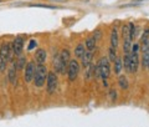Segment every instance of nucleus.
<instances>
[{
	"mask_svg": "<svg viewBox=\"0 0 149 127\" xmlns=\"http://www.w3.org/2000/svg\"><path fill=\"white\" fill-rule=\"evenodd\" d=\"M14 58V51H13V46L10 42H3L0 46V60L3 62H10Z\"/></svg>",
	"mask_w": 149,
	"mask_h": 127,
	"instance_id": "obj_2",
	"label": "nucleus"
},
{
	"mask_svg": "<svg viewBox=\"0 0 149 127\" xmlns=\"http://www.w3.org/2000/svg\"><path fill=\"white\" fill-rule=\"evenodd\" d=\"M30 6H36V8H47V9H56V6H51V5H44V4H31Z\"/></svg>",
	"mask_w": 149,
	"mask_h": 127,
	"instance_id": "obj_26",
	"label": "nucleus"
},
{
	"mask_svg": "<svg viewBox=\"0 0 149 127\" xmlns=\"http://www.w3.org/2000/svg\"><path fill=\"white\" fill-rule=\"evenodd\" d=\"M139 66V56L138 53H130V72L136 74Z\"/></svg>",
	"mask_w": 149,
	"mask_h": 127,
	"instance_id": "obj_8",
	"label": "nucleus"
},
{
	"mask_svg": "<svg viewBox=\"0 0 149 127\" xmlns=\"http://www.w3.org/2000/svg\"><path fill=\"white\" fill-rule=\"evenodd\" d=\"M49 70L44 64H37L35 67L34 74V85L36 87H42L46 83V79H47Z\"/></svg>",
	"mask_w": 149,
	"mask_h": 127,
	"instance_id": "obj_1",
	"label": "nucleus"
},
{
	"mask_svg": "<svg viewBox=\"0 0 149 127\" xmlns=\"http://www.w3.org/2000/svg\"><path fill=\"white\" fill-rule=\"evenodd\" d=\"M35 67L36 65L34 61H29L25 66V74H24V79L26 82H31L34 80V74H35Z\"/></svg>",
	"mask_w": 149,
	"mask_h": 127,
	"instance_id": "obj_7",
	"label": "nucleus"
},
{
	"mask_svg": "<svg viewBox=\"0 0 149 127\" xmlns=\"http://www.w3.org/2000/svg\"><path fill=\"white\" fill-rule=\"evenodd\" d=\"M96 42H97V40L95 39V37H93V36H90V37H87L85 46L87 48L88 51H92L93 49L96 48Z\"/></svg>",
	"mask_w": 149,
	"mask_h": 127,
	"instance_id": "obj_16",
	"label": "nucleus"
},
{
	"mask_svg": "<svg viewBox=\"0 0 149 127\" xmlns=\"http://www.w3.org/2000/svg\"><path fill=\"white\" fill-rule=\"evenodd\" d=\"M92 59H93L92 51H86V53L81 56V65H82V67L86 69L88 65H91L92 64Z\"/></svg>",
	"mask_w": 149,
	"mask_h": 127,
	"instance_id": "obj_11",
	"label": "nucleus"
},
{
	"mask_svg": "<svg viewBox=\"0 0 149 127\" xmlns=\"http://www.w3.org/2000/svg\"><path fill=\"white\" fill-rule=\"evenodd\" d=\"M101 36H102L101 30H96V32H95V35H93V37H95L96 40H98V39H101Z\"/></svg>",
	"mask_w": 149,
	"mask_h": 127,
	"instance_id": "obj_30",
	"label": "nucleus"
},
{
	"mask_svg": "<svg viewBox=\"0 0 149 127\" xmlns=\"http://www.w3.org/2000/svg\"><path fill=\"white\" fill-rule=\"evenodd\" d=\"M109 96H111L112 101H116V98H117V92H116V90H111L109 91Z\"/></svg>",
	"mask_w": 149,
	"mask_h": 127,
	"instance_id": "obj_28",
	"label": "nucleus"
},
{
	"mask_svg": "<svg viewBox=\"0 0 149 127\" xmlns=\"http://www.w3.org/2000/svg\"><path fill=\"white\" fill-rule=\"evenodd\" d=\"M96 66L98 67L100 70V77L107 80L109 77V74H111V67H109V61L107 58H101L98 60V62L96 64Z\"/></svg>",
	"mask_w": 149,
	"mask_h": 127,
	"instance_id": "obj_3",
	"label": "nucleus"
},
{
	"mask_svg": "<svg viewBox=\"0 0 149 127\" xmlns=\"http://www.w3.org/2000/svg\"><path fill=\"white\" fill-rule=\"evenodd\" d=\"M58 55H60V59H61V61H62L63 67L67 69V65L70 62V60H71V53H70V50L63 49V50H61V53H60Z\"/></svg>",
	"mask_w": 149,
	"mask_h": 127,
	"instance_id": "obj_10",
	"label": "nucleus"
},
{
	"mask_svg": "<svg viewBox=\"0 0 149 127\" xmlns=\"http://www.w3.org/2000/svg\"><path fill=\"white\" fill-rule=\"evenodd\" d=\"M47 58V53L45 51V49H37L35 51V61L37 64H44Z\"/></svg>",
	"mask_w": 149,
	"mask_h": 127,
	"instance_id": "obj_12",
	"label": "nucleus"
},
{
	"mask_svg": "<svg viewBox=\"0 0 149 127\" xmlns=\"http://www.w3.org/2000/svg\"><path fill=\"white\" fill-rule=\"evenodd\" d=\"M138 50H139V45L138 44H134V45H132V53H138Z\"/></svg>",
	"mask_w": 149,
	"mask_h": 127,
	"instance_id": "obj_31",
	"label": "nucleus"
},
{
	"mask_svg": "<svg viewBox=\"0 0 149 127\" xmlns=\"http://www.w3.org/2000/svg\"><path fill=\"white\" fill-rule=\"evenodd\" d=\"M26 64H27L26 58H25V56H21V55H20V56H19V59H17V61H15V62H14L13 66L15 67L16 70H22V69H25Z\"/></svg>",
	"mask_w": 149,
	"mask_h": 127,
	"instance_id": "obj_13",
	"label": "nucleus"
},
{
	"mask_svg": "<svg viewBox=\"0 0 149 127\" xmlns=\"http://www.w3.org/2000/svg\"><path fill=\"white\" fill-rule=\"evenodd\" d=\"M66 71L70 81H74L77 79L78 74H80V62L77 60H70Z\"/></svg>",
	"mask_w": 149,
	"mask_h": 127,
	"instance_id": "obj_5",
	"label": "nucleus"
},
{
	"mask_svg": "<svg viewBox=\"0 0 149 127\" xmlns=\"http://www.w3.org/2000/svg\"><path fill=\"white\" fill-rule=\"evenodd\" d=\"M118 82H119L120 88H123V90H127L128 86H129V85H128V80H127V77H125V76H119Z\"/></svg>",
	"mask_w": 149,
	"mask_h": 127,
	"instance_id": "obj_22",
	"label": "nucleus"
},
{
	"mask_svg": "<svg viewBox=\"0 0 149 127\" xmlns=\"http://www.w3.org/2000/svg\"><path fill=\"white\" fill-rule=\"evenodd\" d=\"M108 55H109V60L113 62V61L117 59V53H116V49L114 48H109L108 49Z\"/></svg>",
	"mask_w": 149,
	"mask_h": 127,
	"instance_id": "obj_24",
	"label": "nucleus"
},
{
	"mask_svg": "<svg viewBox=\"0 0 149 127\" xmlns=\"http://www.w3.org/2000/svg\"><path fill=\"white\" fill-rule=\"evenodd\" d=\"M36 45H37V42H36V40H31L30 41V44H29V46H27V50H32L34 48H36Z\"/></svg>",
	"mask_w": 149,
	"mask_h": 127,
	"instance_id": "obj_27",
	"label": "nucleus"
},
{
	"mask_svg": "<svg viewBox=\"0 0 149 127\" xmlns=\"http://www.w3.org/2000/svg\"><path fill=\"white\" fill-rule=\"evenodd\" d=\"M113 62H114V72L117 75H119L120 71H122V69H123V61L120 58H117Z\"/></svg>",
	"mask_w": 149,
	"mask_h": 127,
	"instance_id": "obj_17",
	"label": "nucleus"
},
{
	"mask_svg": "<svg viewBox=\"0 0 149 127\" xmlns=\"http://www.w3.org/2000/svg\"><path fill=\"white\" fill-rule=\"evenodd\" d=\"M128 27H129V35H130V39H134L136 37V25L133 24V22H130V24L128 25Z\"/></svg>",
	"mask_w": 149,
	"mask_h": 127,
	"instance_id": "obj_25",
	"label": "nucleus"
},
{
	"mask_svg": "<svg viewBox=\"0 0 149 127\" xmlns=\"http://www.w3.org/2000/svg\"><path fill=\"white\" fill-rule=\"evenodd\" d=\"M148 36H149V29L147 27V29H146V31L143 32V36H142V42H144V41H146V40L148 39Z\"/></svg>",
	"mask_w": 149,
	"mask_h": 127,
	"instance_id": "obj_29",
	"label": "nucleus"
},
{
	"mask_svg": "<svg viewBox=\"0 0 149 127\" xmlns=\"http://www.w3.org/2000/svg\"><path fill=\"white\" fill-rule=\"evenodd\" d=\"M122 37H123V40H124V39H130L128 25H123V26H122Z\"/></svg>",
	"mask_w": 149,
	"mask_h": 127,
	"instance_id": "obj_23",
	"label": "nucleus"
},
{
	"mask_svg": "<svg viewBox=\"0 0 149 127\" xmlns=\"http://www.w3.org/2000/svg\"><path fill=\"white\" fill-rule=\"evenodd\" d=\"M17 70L15 67H10L8 71V77H9V81H10L11 83H15L16 82V77H17V74H16Z\"/></svg>",
	"mask_w": 149,
	"mask_h": 127,
	"instance_id": "obj_15",
	"label": "nucleus"
},
{
	"mask_svg": "<svg viewBox=\"0 0 149 127\" xmlns=\"http://www.w3.org/2000/svg\"><path fill=\"white\" fill-rule=\"evenodd\" d=\"M119 44V37H118V32L116 29L112 30L111 32V48H114L117 49V46Z\"/></svg>",
	"mask_w": 149,
	"mask_h": 127,
	"instance_id": "obj_14",
	"label": "nucleus"
},
{
	"mask_svg": "<svg viewBox=\"0 0 149 127\" xmlns=\"http://www.w3.org/2000/svg\"><path fill=\"white\" fill-rule=\"evenodd\" d=\"M57 83H58L57 74H56L55 71H49L47 79H46V90H47L49 95H52V93L56 91Z\"/></svg>",
	"mask_w": 149,
	"mask_h": 127,
	"instance_id": "obj_4",
	"label": "nucleus"
},
{
	"mask_svg": "<svg viewBox=\"0 0 149 127\" xmlns=\"http://www.w3.org/2000/svg\"><path fill=\"white\" fill-rule=\"evenodd\" d=\"M54 67H55V72L56 74H65L66 69L63 67L62 61L60 59V55L57 54L56 56H54Z\"/></svg>",
	"mask_w": 149,
	"mask_h": 127,
	"instance_id": "obj_9",
	"label": "nucleus"
},
{
	"mask_svg": "<svg viewBox=\"0 0 149 127\" xmlns=\"http://www.w3.org/2000/svg\"><path fill=\"white\" fill-rule=\"evenodd\" d=\"M148 69H149V67H148Z\"/></svg>",
	"mask_w": 149,
	"mask_h": 127,
	"instance_id": "obj_33",
	"label": "nucleus"
},
{
	"mask_svg": "<svg viewBox=\"0 0 149 127\" xmlns=\"http://www.w3.org/2000/svg\"><path fill=\"white\" fill-rule=\"evenodd\" d=\"M132 39H124L123 40V51L124 54H130V50H132Z\"/></svg>",
	"mask_w": 149,
	"mask_h": 127,
	"instance_id": "obj_18",
	"label": "nucleus"
},
{
	"mask_svg": "<svg viewBox=\"0 0 149 127\" xmlns=\"http://www.w3.org/2000/svg\"><path fill=\"white\" fill-rule=\"evenodd\" d=\"M123 61V67L125 69L127 72H130V54H125Z\"/></svg>",
	"mask_w": 149,
	"mask_h": 127,
	"instance_id": "obj_20",
	"label": "nucleus"
},
{
	"mask_svg": "<svg viewBox=\"0 0 149 127\" xmlns=\"http://www.w3.org/2000/svg\"><path fill=\"white\" fill-rule=\"evenodd\" d=\"M85 53H86V50H85V45L83 44H78L77 48L74 49V56H76L77 59H81V56Z\"/></svg>",
	"mask_w": 149,
	"mask_h": 127,
	"instance_id": "obj_19",
	"label": "nucleus"
},
{
	"mask_svg": "<svg viewBox=\"0 0 149 127\" xmlns=\"http://www.w3.org/2000/svg\"><path fill=\"white\" fill-rule=\"evenodd\" d=\"M52 1H65V0H52Z\"/></svg>",
	"mask_w": 149,
	"mask_h": 127,
	"instance_id": "obj_32",
	"label": "nucleus"
},
{
	"mask_svg": "<svg viewBox=\"0 0 149 127\" xmlns=\"http://www.w3.org/2000/svg\"><path fill=\"white\" fill-rule=\"evenodd\" d=\"M24 44H25V40L22 36H16L14 41L11 42V46H13V51H14V55L15 56H20L22 53V49H24Z\"/></svg>",
	"mask_w": 149,
	"mask_h": 127,
	"instance_id": "obj_6",
	"label": "nucleus"
},
{
	"mask_svg": "<svg viewBox=\"0 0 149 127\" xmlns=\"http://www.w3.org/2000/svg\"><path fill=\"white\" fill-rule=\"evenodd\" d=\"M142 66H143L144 69H148V67H149V49L144 51V54H143Z\"/></svg>",
	"mask_w": 149,
	"mask_h": 127,
	"instance_id": "obj_21",
	"label": "nucleus"
}]
</instances>
